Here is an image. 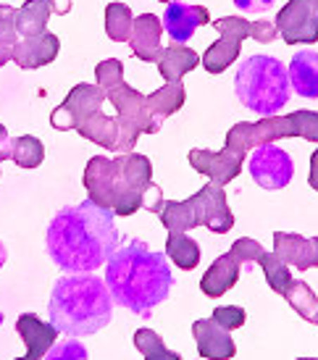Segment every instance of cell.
I'll use <instances>...</instances> for the list:
<instances>
[{
  "label": "cell",
  "instance_id": "cell-1",
  "mask_svg": "<svg viewBox=\"0 0 318 360\" xmlns=\"http://www.w3.org/2000/svg\"><path fill=\"white\" fill-rule=\"evenodd\" d=\"M113 210L87 200L61 208L48 224V255L66 274H90L119 248Z\"/></svg>",
  "mask_w": 318,
  "mask_h": 360
},
{
  "label": "cell",
  "instance_id": "cell-2",
  "mask_svg": "<svg viewBox=\"0 0 318 360\" xmlns=\"http://www.w3.org/2000/svg\"><path fill=\"white\" fill-rule=\"evenodd\" d=\"M106 284L113 302L148 319L153 308L169 300L174 274L166 252H155L142 240L121 242L106 260Z\"/></svg>",
  "mask_w": 318,
  "mask_h": 360
},
{
  "label": "cell",
  "instance_id": "cell-3",
  "mask_svg": "<svg viewBox=\"0 0 318 360\" xmlns=\"http://www.w3.org/2000/svg\"><path fill=\"white\" fill-rule=\"evenodd\" d=\"M84 190L92 202L110 208L116 216H132L134 210H158L163 192L153 184V163L139 153H119V158L95 155L84 169Z\"/></svg>",
  "mask_w": 318,
  "mask_h": 360
},
{
  "label": "cell",
  "instance_id": "cell-4",
  "mask_svg": "<svg viewBox=\"0 0 318 360\" xmlns=\"http://www.w3.org/2000/svg\"><path fill=\"white\" fill-rule=\"evenodd\" d=\"M50 323L69 337H87L106 329L113 316V297L106 279L69 274L56 281L48 302Z\"/></svg>",
  "mask_w": 318,
  "mask_h": 360
},
{
  "label": "cell",
  "instance_id": "cell-5",
  "mask_svg": "<svg viewBox=\"0 0 318 360\" xmlns=\"http://www.w3.org/2000/svg\"><path fill=\"white\" fill-rule=\"evenodd\" d=\"M106 101V90H100L98 84H77L66 101L50 113V124L58 131L77 129L84 140L113 153L119 142V121L103 113Z\"/></svg>",
  "mask_w": 318,
  "mask_h": 360
},
{
  "label": "cell",
  "instance_id": "cell-6",
  "mask_svg": "<svg viewBox=\"0 0 318 360\" xmlns=\"http://www.w3.org/2000/svg\"><path fill=\"white\" fill-rule=\"evenodd\" d=\"M234 92L239 103L260 119L276 116L292 95L287 66L274 56H250L239 63Z\"/></svg>",
  "mask_w": 318,
  "mask_h": 360
},
{
  "label": "cell",
  "instance_id": "cell-7",
  "mask_svg": "<svg viewBox=\"0 0 318 360\" xmlns=\"http://www.w3.org/2000/svg\"><path fill=\"white\" fill-rule=\"evenodd\" d=\"M284 137L318 142V110H292L287 116H266L260 121H239L227 131V150L245 158V153Z\"/></svg>",
  "mask_w": 318,
  "mask_h": 360
},
{
  "label": "cell",
  "instance_id": "cell-8",
  "mask_svg": "<svg viewBox=\"0 0 318 360\" xmlns=\"http://www.w3.org/2000/svg\"><path fill=\"white\" fill-rule=\"evenodd\" d=\"M106 98L116 108V121H119V142H116L113 153H132L139 134H155L148 110V95L137 92L127 82H121L119 87L106 90Z\"/></svg>",
  "mask_w": 318,
  "mask_h": 360
},
{
  "label": "cell",
  "instance_id": "cell-9",
  "mask_svg": "<svg viewBox=\"0 0 318 360\" xmlns=\"http://www.w3.org/2000/svg\"><path fill=\"white\" fill-rule=\"evenodd\" d=\"M248 171L260 190L276 192L284 190L292 181L295 163H292V155L284 148H276L274 142H266V145L253 148V155L248 160Z\"/></svg>",
  "mask_w": 318,
  "mask_h": 360
},
{
  "label": "cell",
  "instance_id": "cell-10",
  "mask_svg": "<svg viewBox=\"0 0 318 360\" xmlns=\"http://www.w3.org/2000/svg\"><path fill=\"white\" fill-rule=\"evenodd\" d=\"M274 21L287 45L318 42V0H287Z\"/></svg>",
  "mask_w": 318,
  "mask_h": 360
},
{
  "label": "cell",
  "instance_id": "cell-11",
  "mask_svg": "<svg viewBox=\"0 0 318 360\" xmlns=\"http://www.w3.org/2000/svg\"><path fill=\"white\" fill-rule=\"evenodd\" d=\"M187 200L192 205L198 226H205L213 234H227V231H231V226H234V213L229 210L224 184L210 181V184H205L203 190H198Z\"/></svg>",
  "mask_w": 318,
  "mask_h": 360
},
{
  "label": "cell",
  "instance_id": "cell-12",
  "mask_svg": "<svg viewBox=\"0 0 318 360\" xmlns=\"http://www.w3.org/2000/svg\"><path fill=\"white\" fill-rule=\"evenodd\" d=\"M231 252L242 260V266L245 263H258L260 269H263V274H266V281H269L271 290L284 295V290H287L289 281H292V274H289V266L279 258L276 252H266V248L260 242L250 240V237H242V240L234 242Z\"/></svg>",
  "mask_w": 318,
  "mask_h": 360
},
{
  "label": "cell",
  "instance_id": "cell-13",
  "mask_svg": "<svg viewBox=\"0 0 318 360\" xmlns=\"http://www.w3.org/2000/svg\"><path fill=\"white\" fill-rule=\"evenodd\" d=\"M189 166L203 174V176H208L210 181H216V184H229L231 179H237L239 171H242V163L245 158H239L234 155L231 150H205V148H195V150H189Z\"/></svg>",
  "mask_w": 318,
  "mask_h": 360
},
{
  "label": "cell",
  "instance_id": "cell-14",
  "mask_svg": "<svg viewBox=\"0 0 318 360\" xmlns=\"http://www.w3.org/2000/svg\"><path fill=\"white\" fill-rule=\"evenodd\" d=\"M160 21H163V32L171 40L177 45H184L200 27L210 24V13L205 6H189V3L174 0V3H169V8L163 11Z\"/></svg>",
  "mask_w": 318,
  "mask_h": 360
},
{
  "label": "cell",
  "instance_id": "cell-15",
  "mask_svg": "<svg viewBox=\"0 0 318 360\" xmlns=\"http://www.w3.org/2000/svg\"><path fill=\"white\" fill-rule=\"evenodd\" d=\"M274 252L292 269H316L318 237H303V234H295V231H274Z\"/></svg>",
  "mask_w": 318,
  "mask_h": 360
},
{
  "label": "cell",
  "instance_id": "cell-16",
  "mask_svg": "<svg viewBox=\"0 0 318 360\" xmlns=\"http://www.w3.org/2000/svg\"><path fill=\"white\" fill-rule=\"evenodd\" d=\"M61 51V40L58 34L53 32H42V34H34V37H24L19 40V45L13 48V63L19 69L30 71V69H40V66H48L56 60Z\"/></svg>",
  "mask_w": 318,
  "mask_h": 360
},
{
  "label": "cell",
  "instance_id": "cell-17",
  "mask_svg": "<svg viewBox=\"0 0 318 360\" xmlns=\"http://www.w3.org/2000/svg\"><path fill=\"white\" fill-rule=\"evenodd\" d=\"M192 334H195V342H198V352L200 358L208 360H229L234 358V340L229 337V329H224L221 323H216L213 319H200L192 323Z\"/></svg>",
  "mask_w": 318,
  "mask_h": 360
},
{
  "label": "cell",
  "instance_id": "cell-18",
  "mask_svg": "<svg viewBox=\"0 0 318 360\" xmlns=\"http://www.w3.org/2000/svg\"><path fill=\"white\" fill-rule=\"evenodd\" d=\"M16 331H19V337L27 345V355L24 358L30 360L45 358L50 347L56 345V337L61 334L50 321L37 319L34 313H21L19 319H16Z\"/></svg>",
  "mask_w": 318,
  "mask_h": 360
},
{
  "label": "cell",
  "instance_id": "cell-19",
  "mask_svg": "<svg viewBox=\"0 0 318 360\" xmlns=\"http://www.w3.org/2000/svg\"><path fill=\"white\" fill-rule=\"evenodd\" d=\"M160 32H163V21L155 13H142L139 19H134L129 34V48L139 60L145 63H155L160 58Z\"/></svg>",
  "mask_w": 318,
  "mask_h": 360
},
{
  "label": "cell",
  "instance_id": "cell-20",
  "mask_svg": "<svg viewBox=\"0 0 318 360\" xmlns=\"http://www.w3.org/2000/svg\"><path fill=\"white\" fill-rule=\"evenodd\" d=\"M239 274H242V260L229 250L213 260L210 269L203 274L200 290H203L205 297H221V295H227V292L237 284Z\"/></svg>",
  "mask_w": 318,
  "mask_h": 360
},
{
  "label": "cell",
  "instance_id": "cell-21",
  "mask_svg": "<svg viewBox=\"0 0 318 360\" xmlns=\"http://www.w3.org/2000/svg\"><path fill=\"white\" fill-rule=\"evenodd\" d=\"M289 74V84L292 90L298 92L300 98H310L316 101L318 98V53L316 51H298L292 56L287 66Z\"/></svg>",
  "mask_w": 318,
  "mask_h": 360
},
{
  "label": "cell",
  "instance_id": "cell-22",
  "mask_svg": "<svg viewBox=\"0 0 318 360\" xmlns=\"http://www.w3.org/2000/svg\"><path fill=\"white\" fill-rule=\"evenodd\" d=\"M219 34L221 40L213 42L208 51L203 53V58H200L203 69L208 71V74H224L239 58V53H242V40H245L242 34L231 30H221Z\"/></svg>",
  "mask_w": 318,
  "mask_h": 360
},
{
  "label": "cell",
  "instance_id": "cell-23",
  "mask_svg": "<svg viewBox=\"0 0 318 360\" xmlns=\"http://www.w3.org/2000/svg\"><path fill=\"white\" fill-rule=\"evenodd\" d=\"M184 101H187V92H184V84H182V82L163 84L160 90H155L153 95H148V110H150V121H153L155 134L160 131L163 121L184 105Z\"/></svg>",
  "mask_w": 318,
  "mask_h": 360
},
{
  "label": "cell",
  "instance_id": "cell-24",
  "mask_svg": "<svg viewBox=\"0 0 318 360\" xmlns=\"http://www.w3.org/2000/svg\"><path fill=\"white\" fill-rule=\"evenodd\" d=\"M158 63V71L163 82L171 84V82H182L184 74H189L192 69L200 66V56L187 45H169L160 51V58L155 60Z\"/></svg>",
  "mask_w": 318,
  "mask_h": 360
},
{
  "label": "cell",
  "instance_id": "cell-25",
  "mask_svg": "<svg viewBox=\"0 0 318 360\" xmlns=\"http://www.w3.org/2000/svg\"><path fill=\"white\" fill-rule=\"evenodd\" d=\"M50 13L53 11H50L48 0H24V6L16 11V30H19L21 37L42 34L48 27Z\"/></svg>",
  "mask_w": 318,
  "mask_h": 360
},
{
  "label": "cell",
  "instance_id": "cell-26",
  "mask_svg": "<svg viewBox=\"0 0 318 360\" xmlns=\"http://www.w3.org/2000/svg\"><path fill=\"white\" fill-rule=\"evenodd\" d=\"M166 255L171 263H177L182 271H192L200 263V245L187 231H169L166 240Z\"/></svg>",
  "mask_w": 318,
  "mask_h": 360
},
{
  "label": "cell",
  "instance_id": "cell-27",
  "mask_svg": "<svg viewBox=\"0 0 318 360\" xmlns=\"http://www.w3.org/2000/svg\"><path fill=\"white\" fill-rule=\"evenodd\" d=\"M155 213L160 216V224L169 231H189L198 226L189 200H160Z\"/></svg>",
  "mask_w": 318,
  "mask_h": 360
},
{
  "label": "cell",
  "instance_id": "cell-28",
  "mask_svg": "<svg viewBox=\"0 0 318 360\" xmlns=\"http://www.w3.org/2000/svg\"><path fill=\"white\" fill-rule=\"evenodd\" d=\"M281 297L292 305V310H295L303 321H313V316H316V310H318V295L308 287V281L292 279Z\"/></svg>",
  "mask_w": 318,
  "mask_h": 360
},
{
  "label": "cell",
  "instance_id": "cell-29",
  "mask_svg": "<svg viewBox=\"0 0 318 360\" xmlns=\"http://www.w3.org/2000/svg\"><path fill=\"white\" fill-rule=\"evenodd\" d=\"M134 16L127 3H108L106 6V34L113 42H129Z\"/></svg>",
  "mask_w": 318,
  "mask_h": 360
},
{
  "label": "cell",
  "instance_id": "cell-30",
  "mask_svg": "<svg viewBox=\"0 0 318 360\" xmlns=\"http://www.w3.org/2000/svg\"><path fill=\"white\" fill-rule=\"evenodd\" d=\"M11 158L19 169H37L45 160V145L37 137H32V134H21V137L13 140Z\"/></svg>",
  "mask_w": 318,
  "mask_h": 360
},
{
  "label": "cell",
  "instance_id": "cell-31",
  "mask_svg": "<svg viewBox=\"0 0 318 360\" xmlns=\"http://www.w3.org/2000/svg\"><path fill=\"white\" fill-rule=\"evenodd\" d=\"M16 11L19 8L0 6V66L13 60V48L21 40L19 30H16Z\"/></svg>",
  "mask_w": 318,
  "mask_h": 360
},
{
  "label": "cell",
  "instance_id": "cell-32",
  "mask_svg": "<svg viewBox=\"0 0 318 360\" xmlns=\"http://www.w3.org/2000/svg\"><path fill=\"white\" fill-rule=\"evenodd\" d=\"M134 347L139 350L142 358H148V360H179V355L171 352L153 329L134 331Z\"/></svg>",
  "mask_w": 318,
  "mask_h": 360
},
{
  "label": "cell",
  "instance_id": "cell-33",
  "mask_svg": "<svg viewBox=\"0 0 318 360\" xmlns=\"http://www.w3.org/2000/svg\"><path fill=\"white\" fill-rule=\"evenodd\" d=\"M124 82V63L119 58H108L98 63L95 69V84L100 90H110V87H119Z\"/></svg>",
  "mask_w": 318,
  "mask_h": 360
},
{
  "label": "cell",
  "instance_id": "cell-34",
  "mask_svg": "<svg viewBox=\"0 0 318 360\" xmlns=\"http://www.w3.org/2000/svg\"><path fill=\"white\" fill-rule=\"evenodd\" d=\"M210 319L216 321V323H221L224 329L234 331V329H239V326H245L248 313H245V308H237V305H224V308L213 310V316H210Z\"/></svg>",
  "mask_w": 318,
  "mask_h": 360
},
{
  "label": "cell",
  "instance_id": "cell-35",
  "mask_svg": "<svg viewBox=\"0 0 318 360\" xmlns=\"http://www.w3.org/2000/svg\"><path fill=\"white\" fill-rule=\"evenodd\" d=\"M48 355L53 360H84L87 358V347L80 345L77 340H69L63 342V345H53Z\"/></svg>",
  "mask_w": 318,
  "mask_h": 360
},
{
  "label": "cell",
  "instance_id": "cell-36",
  "mask_svg": "<svg viewBox=\"0 0 318 360\" xmlns=\"http://www.w3.org/2000/svg\"><path fill=\"white\" fill-rule=\"evenodd\" d=\"M279 37L276 21H255L253 27V40L255 42H274Z\"/></svg>",
  "mask_w": 318,
  "mask_h": 360
},
{
  "label": "cell",
  "instance_id": "cell-37",
  "mask_svg": "<svg viewBox=\"0 0 318 360\" xmlns=\"http://www.w3.org/2000/svg\"><path fill=\"white\" fill-rule=\"evenodd\" d=\"M234 6L242 13H263V11H269L274 6V0H234Z\"/></svg>",
  "mask_w": 318,
  "mask_h": 360
},
{
  "label": "cell",
  "instance_id": "cell-38",
  "mask_svg": "<svg viewBox=\"0 0 318 360\" xmlns=\"http://www.w3.org/2000/svg\"><path fill=\"white\" fill-rule=\"evenodd\" d=\"M11 148H13V140L8 137V129L0 124V163L11 158Z\"/></svg>",
  "mask_w": 318,
  "mask_h": 360
},
{
  "label": "cell",
  "instance_id": "cell-39",
  "mask_svg": "<svg viewBox=\"0 0 318 360\" xmlns=\"http://www.w3.org/2000/svg\"><path fill=\"white\" fill-rule=\"evenodd\" d=\"M308 181H310V190L318 192V148L310 155V171H308Z\"/></svg>",
  "mask_w": 318,
  "mask_h": 360
},
{
  "label": "cell",
  "instance_id": "cell-40",
  "mask_svg": "<svg viewBox=\"0 0 318 360\" xmlns=\"http://www.w3.org/2000/svg\"><path fill=\"white\" fill-rule=\"evenodd\" d=\"M48 6L56 16H66L71 11V0H48Z\"/></svg>",
  "mask_w": 318,
  "mask_h": 360
},
{
  "label": "cell",
  "instance_id": "cell-41",
  "mask_svg": "<svg viewBox=\"0 0 318 360\" xmlns=\"http://www.w3.org/2000/svg\"><path fill=\"white\" fill-rule=\"evenodd\" d=\"M6 258H8V252H6V245L0 242V269H3V263H6Z\"/></svg>",
  "mask_w": 318,
  "mask_h": 360
},
{
  "label": "cell",
  "instance_id": "cell-42",
  "mask_svg": "<svg viewBox=\"0 0 318 360\" xmlns=\"http://www.w3.org/2000/svg\"><path fill=\"white\" fill-rule=\"evenodd\" d=\"M310 323H316V326H318V310H316V316H313V321H310Z\"/></svg>",
  "mask_w": 318,
  "mask_h": 360
},
{
  "label": "cell",
  "instance_id": "cell-43",
  "mask_svg": "<svg viewBox=\"0 0 318 360\" xmlns=\"http://www.w3.org/2000/svg\"><path fill=\"white\" fill-rule=\"evenodd\" d=\"M158 3H174V0H158Z\"/></svg>",
  "mask_w": 318,
  "mask_h": 360
}]
</instances>
